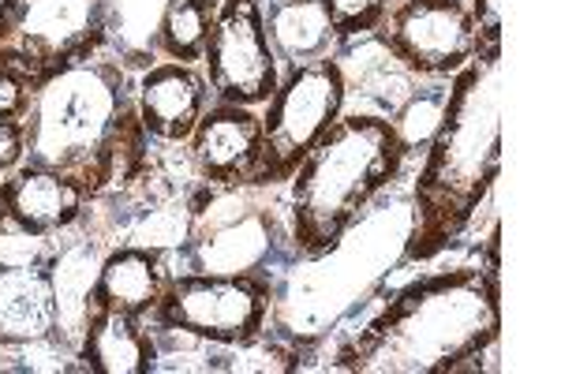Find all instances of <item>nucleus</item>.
<instances>
[{
	"label": "nucleus",
	"instance_id": "obj_9",
	"mask_svg": "<svg viewBox=\"0 0 561 374\" xmlns=\"http://www.w3.org/2000/svg\"><path fill=\"white\" fill-rule=\"evenodd\" d=\"M105 38V0H23L15 38L0 57L20 64L38 83L60 64L102 49Z\"/></svg>",
	"mask_w": 561,
	"mask_h": 374
},
{
	"label": "nucleus",
	"instance_id": "obj_19",
	"mask_svg": "<svg viewBox=\"0 0 561 374\" xmlns=\"http://www.w3.org/2000/svg\"><path fill=\"white\" fill-rule=\"evenodd\" d=\"M225 360L232 363H217V371H300V355L285 349V344H270L266 337H259L251 344H237L232 355H225Z\"/></svg>",
	"mask_w": 561,
	"mask_h": 374
},
{
	"label": "nucleus",
	"instance_id": "obj_2",
	"mask_svg": "<svg viewBox=\"0 0 561 374\" xmlns=\"http://www.w3.org/2000/svg\"><path fill=\"white\" fill-rule=\"evenodd\" d=\"M23 124L26 161L65 172L90 199L135 180L147 161L150 135L131 79L98 49L38 79Z\"/></svg>",
	"mask_w": 561,
	"mask_h": 374
},
{
	"label": "nucleus",
	"instance_id": "obj_11",
	"mask_svg": "<svg viewBox=\"0 0 561 374\" xmlns=\"http://www.w3.org/2000/svg\"><path fill=\"white\" fill-rule=\"evenodd\" d=\"M135 102H139V121L150 139L161 143H187L195 124L210 109L214 94L198 64L161 60L150 64L135 83Z\"/></svg>",
	"mask_w": 561,
	"mask_h": 374
},
{
	"label": "nucleus",
	"instance_id": "obj_24",
	"mask_svg": "<svg viewBox=\"0 0 561 374\" xmlns=\"http://www.w3.org/2000/svg\"><path fill=\"white\" fill-rule=\"evenodd\" d=\"M0 233H8V206H4V184H0Z\"/></svg>",
	"mask_w": 561,
	"mask_h": 374
},
{
	"label": "nucleus",
	"instance_id": "obj_23",
	"mask_svg": "<svg viewBox=\"0 0 561 374\" xmlns=\"http://www.w3.org/2000/svg\"><path fill=\"white\" fill-rule=\"evenodd\" d=\"M20 15H23V0H0V49L15 38Z\"/></svg>",
	"mask_w": 561,
	"mask_h": 374
},
{
	"label": "nucleus",
	"instance_id": "obj_15",
	"mask_svg": "<svg viewBox=\"0 0 561 374\" xmlns=\"http://www.w3.org/2000/svg\"><path fill=\"white\" fill-rule=\"evenodd\" d=\"M57 326V285L42 267H4L0 273V341H34Z\"/></svg>",
	"mask_w": 561,
	"mask_h": 374
},
{
	"label": "nucleus",
	"instance_id": "obj_13",
	"mask_svg": "<svg viewBox=\"0 0 561 374\" xmlns=\"http://www.w3.org/2000/svg\"><path fill=\"white\" fill-rule=\"evenodd\" d=\"M169 254L153 243H124L98 262L87 285V311H121L150 318L169 281Z\"/></svg>",
	"mask_w": 561,
	"mask_h": 374
},
{
	"label": "nucleus",
	"instance_id": "obj_5",
	"mask_svg": "<svg viewBox=\"0 0 561 374\" xmlns=\"http://www.w3.org/2000/svg\"><path fill=\"white\" fill-rule=\"evenodd\" d=\"M274 285L255 270H184L169 273L150 326L161 333L195 337L237 349L266 337Z\"/></svg>",
	"mask_w": 561,
	"mask_h": 374
},
{
	"label": "nucleus",
	"instance_id": "obj_17",
	"mask_svg": "<svg viewBox=\"0 0 561 374\" xmlns=\"http://www.w3.org/2000/svg\"><path fill=\"white\" fill-rule=\"evenodd\" d=\"M214 20L217 0H165L158 15V31H153V45L165 60L198 64L206 42H210Z\"/></svg>",
	"mask_w": 561,
	"mask_h": 374
},
{
	"label": "nucleus",
	"instance_id": "obj_3",
	"mask_svg": "<svg viewBox=\"0 0 561 374\" xmlns=\"http://www.w3.org/2000/svg\"><path fill=\"white\" fill-rule=\"evenodd\" d=\"M502 60L472 57L449 79L438 127L423 150L404 262H431L468 233L502 172Z\"/></svg>",
	"mask_w": 561,
	"mask_h": 374
},
{
	"label": "nucleus",
	"instance_id": "obj_20",
	"mask_svg": "<svg viewBox=\"0 0 561 374\" xmlns=\"http://www.w3.org/2000/svg\"><path fill=\"white\" fill-rule=\"evenodd\" d=\"M468 12H472V23H476V57L502 60L505 4L502 0H472Z\"/></svg>",
	"mask_w": 561,
	"mask_h": 374
},
{
	"label": "nucleus",
	"instance_id": "obj_4",
	"mask_svg": "<svg viewBox=\"0 0 561 374\" xmlns=\"http://www.w3.org/2000/svg\"><path fill=\"white\" fill-rule=\"evenodd\" d=\"M404 158L409 146L389 116L341 113L288 180L296 254L314 262L337 251L378 191L401 177Z\"/></svg>",
	"mask_w": 561,
	"mask_h": 374
},
{
	"label": "nucleus",
	"instance_id": "obj_16",
	"mask_svg": "<svg viewBox=\"0 0 561 374\" xmlns=\"http://www.w3.org/2000/svg\"><path fill=\"white\" fill-rule=\"evenodd\" d=\"M262 20L280 64H307L330 57L333 31L319 0H262Z\"/></svg>",
	"mask_w": 561,
	"mask_h": 374
},
{
	"label": "nucleus",
	"instance_id": "obj_8",
	"mask_svg": "<svg viewBox=\"0 0 561 374\" xmlns=\"http://www.w3.org/2000/svg\"><path fill=\"white\" fill-rule=\"evenodd\" d=\"M375 34L389 57L423 79H454L476 57V23L465 0H401Z\"/></svg>",
	"mask_w": 561,
	"mask_h": 374
},
{
	"label": "nucleus",
	"instance_id": "obj_14",
	"mask_svg": "<svg viewBox=\"0 0 561 374\" xmlns=\"http://www.w3.org/2000/svg\"><path fill=\"white\" fill-rule=\"evenodd\" d=\"M76 360L98 374H150L158 371V341L150 318L121 311H87Z\"/></svg>",
	"mask_w": 561,
	"mask_h": 374
},
{
	"label": "nucleus",
	"instance_id": "obj_10",
	"mask_svg": "<svg viewBox=\"0 0 561 374\" xmlns=\"http://www.w3.org/2000/svg\"><path fill=\"white\" fill-rule=\"evenodd\" d=\"M192 161L214 188H248L262 154V113L248 105L210 102L192 132Z\"/></svg>",
	"mask_w": 561,
	"mask_h": 374
},
{
	"label": "nucleus",
	"instance_id": "obj_1",
	"mask_svg": "<svg viewBox=\"0 0 561 374\" xmlns=\"http://www.w3.org/2000/svg\"><path fill=\"white\" fill-rule=\"evenodd\" d=\"M502 337V225L486 236L483 262L412 281L337 352V371L446 374L465 371Z\"/></svg>",
	"mask_w": 561,
	"mask_h": 374
},
{
	"label": "nucleus",
	"instance_id": "obj_21",
	"mask_svg": "<svg viewBox=\"0 0 561 374\" xmlns=\"http://www.w3.org/2000/svg\"><path fill=\"white\" fill-rule=\"evenodd\" d=\"M34 79L26 76L20 64L0 57V116H23L34 94Z\"/></svg>",
	"mask_w": 561,
	"mask_h": 374
},
{
	"label": "nucleus",
	"instance_id": "obj_22",
	"mask_svg": "<svg viewBox=\"0 0 561 374\" xmlns=\"http://www.w3.org/2000/svg\"><path fill=\"white\" fill-rule=\"evenodd\" d=\"M26 161V124L23 116H0V177Z\"/></svg>",
	"mask_w": 561,
	"mask_h": 374
},
{
	"label": "nucleus",
	"instance_id": "obj_6",
	"mask_svg": "<svg viewBox=\"0 0 561 374\" xmlns=\"http://www.w3.org/2000/svg\"><path fill=\"white\" fill-rule=\"evenodd\" d=\"M345 98L348 79L333 53L307 64H288L274 98L262 105V154L248 188L288 184L314 143L345 113Z\"/></svg>",
	"mask_w": 561,
	"mask_h": 374
},
{
	"label": "nucleus",
	"instance_id": "obj_12",
	"mask_svg": "<svg viewBox=\"0 0 561 374\" xmlns=\"http://www.w3.org/2000/svg\"><path fill=\"white\" fill-rule=\"evenodd\" d=\"M0 184H4L8 229L34 236V240L71 229L87 214L90 203V195L71 177L34 166V161H23L20 169L0 177Z\"/></svg>",
	"mask_w": 561,
	"mask_h": 374
},
{
	"label": "nucleus",
	"instance_id": "obj_18",
	"mask_svg": "<svg viewBox=\"0 0 561 374\" xmlns=\"http://www.w3.org/2000/svg\"><path fill=\"white\" fill-rule=\"evenodd\" d=\"M325 23H330L333 38L348 42L359 38V34H375L382 26L389 0H319Z\"/></svg>",
	"mask_w": 561,
	"mask_h": 374
},
{
	"label": "nucleus",
	"instance_id": "obj_7",
	"mask_svg": "<svg viewBox=\"0 0 561 374\" xmlns=\"http://www.w3.org/2000/svg\"><path fill=\"white\" fill-rule=\"evenodd\" d=\"M198 64L214 102L266 105L280 83V60L266 34L262 0H217V20Z\"/></svg>",
	"mask_w": 561,
	"mask_h": 374
}]
</instances>
